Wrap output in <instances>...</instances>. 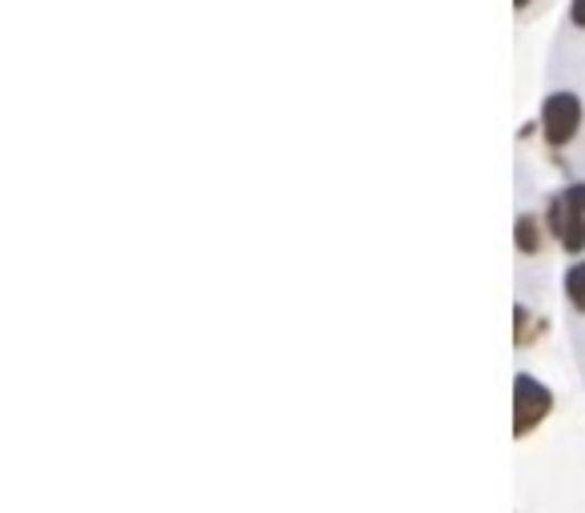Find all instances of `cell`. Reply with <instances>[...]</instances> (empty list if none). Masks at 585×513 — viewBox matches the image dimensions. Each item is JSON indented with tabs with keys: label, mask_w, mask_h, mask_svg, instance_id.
Segmentation results:
<instances>
[{
	"label": "cell",
	"mask_w": 585,
	"mask_h": 513,
	"mask_svg": "<svg viewBox=\"0 0 585 513\" xmlns=\"http://www.w3.org/2000/svg\"><path fill=\"white\" fill-rule=\"evenodd\" d=\"M570 21H574L577 29H585V0H574V4H570Z\"/></svg>",
	"instance_id": "6"
},
{
	"label": "cell",
	"mask_w": 585,
	"mask_h": 513,
	"mask_svg": "<svg viewBox=\"0 0 585 513\" xmlns=\"http://www.w3.org/2000/svg\"><path fill=\"white\" fill-rule=\"evenodd\" d=\"M518 249L521 253H538V221L533 217H521L518 221Z\"/></svg>",
	"instance_id": "5"
},
{
	"label": "cell",
	"mask_w": 585,
	"mask_h": 513,
	"mask_svg": "<svg viewBox=\"0 0 585 513\" xmlns=\"http://www.w3.org/2000/svg\"><path fill=\"white\" fill-rule=\"evenodd\" d=\"M550 229L562 237V245L570 253H582L585 249V185L565 189L550 209Z\"/></svg>",
	"instance_id": "1"
},
{
	"label": "cell",
	"mask_w": 585,
	"mask_h": 513,
	"mask_svg": "<svg viewBox=\"0 0 585 513\" xmlns=\"http://www.w3.org/2000/svg\"><path fill=\"white\" fill-rule=\"evenodd\" d=\"M582 129V101L574 92H553L541 105V133L550 145H570Z\"/></svg>",
	"instance_id": "2"
},
{
	"label": "cell",
	"mask_w": 585,
	"mask_h": 513,
	"mask_svg": "<svg viewBox=\"0 0 585 513\" xmlns=\"http://www.w3.org/2000/svg\"><path fill=\"white\" fill-rule=\"evenodd\" d=\"M550 410H553V393L538 378H530V373H518L513 378V434L526 437Z\"/></svg>",
	"instance_id": "3"
},
{
	"label": "cell",
	"mask_w": 585,
	"mask_h": 513,
	"mask_svg": "<svg viewBox=\"0 0 585 513\" xmlns=\"http://www.w3.org/2000/svg\"><path fill=\"white\" fill-rule=\"evenodd\" d=\"M565 297L574 309H585V261L570 265V273H565Z\"/></svg>",
	"instance_id": "4"
},
{
	"label": "cell",
	"mask_w": 585,
	"mask_h": 513,
	"mask_svg": "<svg viewBox=\"0 0 585 513\" xmlns=\"http://www.w3.org/2000/svg\"><path fill=\"white\" fill-rule=\"evenodd\" d=\"M526 4H530V0H513V9H526Z\"/></svg>",
	"instance_id": "7"
}]
</instances>
